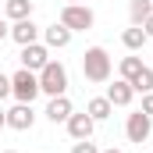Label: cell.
I'll return each mask as SVG.
<instances>
[{
	"label": "cell",
	"mask_w": 153,
	"mask_h": 153,
	"mask_svg": "<svg viewBox=\"0 0 153 153\" xmlns=\"http://www.w3.org/2000/svg\"><path fill=\"white\" fill-rule=\"evenodd\" d=\"M82 75H85V82H93V85L107 82L111 78V53L103 46H89L82 53Z\"/></svg>",
	"instance_id": "6da1fadb"
},
{
	"label": "cell",
	"mask_w": 153,
	"mask_h": 153,
	"mask_svg": "<svg viewBox=\"0 0 153 153\" xmlns=\"http://www.w3.org/2000/svg\"><path fill=\"white\" fill-rule=\"evenodd\" d=\"M36 75H39V93H46V96H64L68 93V68L61 61H46V68L36 71Z\"/></svg>",
	"instance_id": "7a4b0ae2"
},
{
	"label": "cell",
	"mask_w": 153,
	"mask_h": 153,
	"mask_svg": "<svg viewBox=\"0 0 153 153\" xmlns=\"http://www.w3.org/2000/svg\"><path fill=\"white\" fill-rule=\"evenodd\" d=\"M61 25L71 29V32H89L96 25V14L89 4H64L61 7Z\"/></svg>",
	"instance_id": "3957f363"
},
{
	"label": "cell",
	"mask_w": 153,
	"mask_h": 153,
	"mask_svg": "<svg viewBox=\"0 0 153 153\" xmlns=\"http://www.w3.org/2000/svg\"><path fill=\"white\" fill-rule=\"evenodd\" d=\"M11 96H14L18 103H32L39 96V75L29 71V68L14 71V75H11Z\"/></svg>",
	"instance_id": "277c9868"
},
{
	"label": "cell",
	"mask_w": 153,
	"mask_h": 153,
	"mask_svg": "<svg viewBox=\"0 0 153 153\" xmlns=\"http://www.w3.org/2000/svg\"><path fill=\"white\" fill-rule=\"evenodd\" d=\"M125 135H128V143H139V146H143L153 135V117L143 114V111H132L128 121H125Z\"/></svg>",
	"instance_id": "5b68a950"
},
{
	"label": "cell",
	"mask_w": 153,
	"mask_h": 153,
	"mask_svg": "<svg viewBox=\"0 0 153 153\" xmlns=\"http://www.w3.org/2000/svg\"><path fill=\"white\" fill-rule=\"evenodd\" d=\"M46 61H50V46H46V43H29V46H22V68L43 71Z\"/></svg>",
	"instance_id": "8992f818"
},
{
	"label": "cell",
	"mask_w": 153,
	"mask_h": 153,
	"mask_svg": "<svg viewBox=\"0 0 153 153\" xmlns=\"http://www.w3.org/2000/svg\"><path fill=\"white\" fill-rule=\"evenodd\" d=\"M32 125H36L32 103H14V107L7 111V128H14V132H29Z\"/></svg>",
	"instance_id": "52a82bcc"
},
{
	"label": "cell",
	"mask_w": 153,
	"mask_h": 153,
	"mask_svg": "<svg viewBox=\"0 0 153 153\" xmlns=\"http://www.w3.org/2000/svg\"><path fill=\"white\" fill-rule=\"evenodd\" d=\"M39 32H43V29H39L32 18H22V22H14V25H11V32H7V36L14 39L18 46H29V43H39Z\"/></svg>",
	"instance_id": "ba28073f"
},
{
	"label": "cell",
	"mask_w": 153,
	"mask_h": 153,
	"mask_svg": "<svg viewBox=\"0 0 153 153\" xmlns=\"http://www.w3.org/2000/svg\"><path fill=\"white\" fill-rule=\"evenodd\" d=\"M64 125H68V135H71L75 143H78V139H89V135H93V128H96V121L85 114V111H82V114H75V111H71V117H68Z\"/></svg>",
	"instance_id": "9c48e42d"
},
{
	"label": "cell",
	"mask_w": 153,
	"mask_h": 153,
	"mask_svg": "<svg viewBox=\"0 0 153 153\" xmlns=\"http://www.w3.org/2000/svg\"><path fill=\"white\" fill-rule=\"evenodd\" d=\"M71 36H75V32H71V29H64L61 22H53V25H46V29H43V43H46L50 50H64V46L71 43Z\"/></svg>",
	"instance_id": "30bf717a"
},
{
	"label": "cell",
	"mask_w": 153,
	"mask_h": 153,
	"mask_svg": "<svg viewBox=\"0 0 153 153\" xmlns=\"http://www.w3.org/2000/svg\"><path fill=\"white\" fill-rule=\"evenodd\" d=\"M71 111H75V107H71V100H68V96H50V103H46V111H43V114H46V121L61 125V121H68V117H71Z\"/></svg>",
	"instance_id": "8fae6325"
},
{
	"label": "cell",
	"mask_w": 153,
	"mask_h": 153,
	"mask_svg": "<svg viewBox=\"0 0 153 153\" xmlns=\"http://www.w3.org/2000/svg\"><path fill=\"white\" fill-rule=\"evenodd\" d=\"M107 100H111L114 107H128V103L135 100V89H132V82H125V78H117L114 85H107Z\"/></svg>",
	"instance_id": "7c38bea8"
},
{
	"label": "cell",
	"mask_w": 153,
	"mask_h": 153,
	"mask_svg": "<svg viewBox=\"0 0 153 153\" xmlns=\"http://www.w3.org/2000/svg\"><path fill=\"white\" fill-rule=\"evenodd\" d=\"M85 114L93 117V121H107V117L114 114V103H111L107 96H93V100L85 103Z\"/></svg>",
	"instance_id": "4fadbf2b"
},
{
	"label": "cell",
	"mask_w": 153,
	"mask_h": 153,
	"mask_svg": "<svg viewBox=\"0 0 153 153\" xmlns=\"http://www.w3.org/2000/svg\"><path fill=\"white\" fill-rule=\"evenodd\" d=\"M4 14H7L11 22L32 18V0H4Z\"/></svg>",
	"instance_id": "5bb4252c"
},
{
	"label": "cell",
	"mask_w": 153,
	"mask_h": 153,
	"mask_svg": "<svg viewBox=\"0 0 153 153\" xmlns=\"http://www.w3.org/2000/svg\"><path fill=\"white\" fill-rule=\"evenodd\" d=\"M150 14H153V0H128V18H132V25H143Z\"/></svg>",
	"instance_id": "9a60e30c"
},
{
	"label": "cell",
	"mask_w": 153,
	"mask_h": 153,
	"mask_svg": "<svg viewBox=\"0 0 153 153\" xmlns=\"http://www.w3.org/2000/svg\"><path fill=\"white\" fill-rule=\"evenodd\" d=\"M121 43H125L132 53H135V50H143V46H146V32H143V25H132V29H125V32H121Z\"/></svg>",
	"instance_id": "2e32d148"
},
{
	"label": "cell",
	"mask_w": 153,
	"mask_h": 153,
	"mask_svg": "<svg viewBox=\"0 0 153 153\" xmlns=\"http://www.w3.org/2000/svg\"><path fill=\"white\" fill-rule=\"evenodd\" d=\"M143 68H146V64H143V57H121V64H117V71H121V78H125V82H132Z\"/></svg>",
	"instance_id": "e0dca14e"
},
{
	"label": "cell",
	"mask_w": 153,
	"mask_h": 153,
	"mask_svg": "<svg viewBox=\"0 0 153 153\" xmlns=\"http://www.w3.org/2000/svg\"><path fill=\"white\" fill-rule=\"evenodd\" d=\"M132 89L135 93H153V68H143L139 75L132 78Z\"/></svg>",
	"instance_id": "ac0fdd59"
},
{
	"label": "cell",
	"mask_w": 153,
	"mask_h": 153,
	"mask_svg": "<svg viewBox=\"0 0 153 153\" xmlns=\"http://www.w3.org/2000/svg\"><path fill=\"white\" fill-rule=\"evenodd\" d=\"M71 153H100V150H96V143H89V139H78L75 146H71Z\"/></svg>",
	"instance_id": "d6986e66"
},
{
	"label": "cell",
	"mask_w": 153,
	"mask_h": 153,
	"mask_svg": "<svg viewBox=\"0 0 153 153\" xmlns=\"http://www.w3.org/2000/svg\"><path fill=\"white\" fill-rule=\"evenodd\" d=\"M7 96H11V78H7V75H0V103H4Z\"/></svg>",
	"instance_id": "ffe728a7"
},
{
	"label": "cell",
	"mask_w": 153,
	"mask_h": 153,
	"mask_svg": "<svg viewBox=\"0 0 153 153\" xmlns=\"http://www.w3.org/2000/svg\"><path fill=\"white\" fill-rule=\"evenodd\" d=\"M139 111L153 117V93H143V107H139Z\"/></svg>",
	"instance_id": "44dd1931"
},
{
	"label": "cell",
	"mask_w": 153,
	"mask_h": 153,
	"mask_svg": "<svg viewBox=\"0 0 153 153\" xmlns=\"http://www.w3.org/2000/svg\"><path fill=\"white\" fill-rule=\"evenodd\" d=\"M143 32H146V39H153V14L146 18V22H143Z\"/></svg>",
	"instance_id": "7402d4cb"
},
{
	"label": "cell",
	"mask_w": 153,
	"mask_h": 153,
	"mask_svg": "<svg viewBox=\"0 0 153 153\" xmlns=\"http://www.w3.org/2000/svg\"><path fill=\"white\" fill-rule=\"evenodd\" d=\"M7 32H11V29H7V22H4V14H0V39L7 36Z\"/></svg>",
	"instance_id": "603a6c76"
},
{
	"label": "cell",
	"mask_w": 153,
	"mask_h": 153,
	"mask_svg": "<svg viewBox=\"0 0 153 153\" xmlns=\"http://www.w3.org/2000/svg\"><path fill=\"white\" fill-rule=\"evenodd\" d=\"M0 128H7V111L0 107Z\"/></svg>",
	"instance_id": "cb8c5ba5"
},
{
	"label": "cell",
	"mask_w": 153,
	"mask_h": 153,
	"mask_svg": "<svg viewBox=\"0 0 153 153\" xmlns=\"http://www.w3.org/2000/svg\"><path fill=\"white\" fill-rule=\"evenodd\" d=\"M68 4H85V0H68Z\"/></svg>",
	"instance_id": "d4e9b609"
},
{
	"label": "cell",
	"mask_w": 153,
	"mask_h": 153,
	"mask_svg": "<svg viewBox=\"0 0 153 153\" xmlns=\"http://www.w3.org/2000/svg\"><path fill=\"white\" fill-rule=\"evenodd\" d=\"M103 153H121V150H103Z\"/></svg>",
	"instance_id": "484cf974"
},
{
	"label": "cell",
	"mask_w": 153,
	"mask_h": 153,
	"mask_svg": "<svg viewBox=\"0 0 153 153\" xmlns=\"http://www.w3.org/2000/svg\"><path fill=\"white\" fill-rule=\"evenodd\" d=\"M4 153H18V150H4Z\"/></svg>",
	"instance_id": "4316f807"
}]
</instances>
